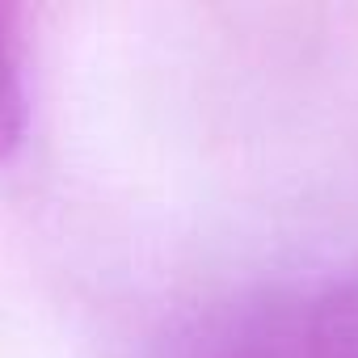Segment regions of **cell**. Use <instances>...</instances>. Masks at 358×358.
I'll use <instances>...</instances> for the list:
<instances>
[{
  "mask_svg": "<svg viewBox=\"0 0 358 358\" xmlns=\"http://www.w3.org/2000/svg\"><path fill=\"white\" fill-rule=\"evenodd\" d=\"M148 358H358V274L207 299L177 316Z\"/></svg>",
  "mask_w": 358,
  "mask_h": 358,
  "instance_id": "1",
  "label": "cell"
},
{
  "mask_svg": "<svg viewBox=\"0 0 358 358\" xmlns=\"http://www.w3.org/2000/svg\"><path fill=\"white\" fill-rule=\"evenodd\" d=\"M30 93H26V9L0 5V160L26 139Z\"/></svg>",
  "mask_w": 358,
  "mask_h": 358,
  "instance_id": "2",
  "label": "cell"
}]
</instances>
